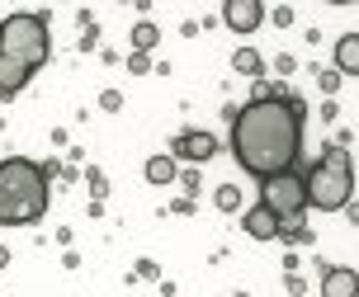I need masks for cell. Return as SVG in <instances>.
<instances>
[{
    "label": "cell",
    "instance_id": "obj_1",
    "mask_svg": "<svg viewBox=\"0 0 359 297\" xmlns=\"http://www.w3.org/2000/svg\"><path fill=\"white\" fill-rule=\"evenodd\" d=\"M227 146H232L236 165L260 184L274 175H288L303 151V99L274 95V99H251V104L232 109Z\"/></svg>",
    "mask_w": 359,
    "mask_h": 297
},
{
    "label": "cell",
    "instance_id": "obj_2",
    "mask_svg": "<svg viewBox=\"0 0 359 297\" xmlns=\"http://www.w3.org/2000/svg\"><path fill=\"white\" fill-rule=\"evenodd\" d=\"M53 57V34L43 15H10L0 38V99H15Z\"/></svg>",
    "mask_w": 359,
    "mask_h": 297
},
{
    "label": "cell",
    "instance_id": "obj_3",
    "mask_svg": "<svg viewBox=\"0 0 359 297\" xmlns=\"http://www.w3.org/2000/svg\"><path fill=\"white\" fill-rule=\"evenodd\" d=\"M48 165L29 156H5L0 160V227H34L48 217L53 189H48Z\"/></svg>",
    "mask_w": 359,
    "mask_h": 297
},
{
    "label": "cell",
    "instance_id": "obj_4",
    "mask_svg": "<svg viewBox=\"0 0 359 297\" xmlns=\"http://www.w3.org/2000/svg\"><path fill=\"white\" fill-rule=\"evenodd\" d=\"M307 184V203L317 212H341L355 203V160L345 151V141H331L322 151V160L303 175Z\"/></svg>",
    "mask_w": 359,
    "mask_h": 297
},
{
    "label": "cell",
    "instance_id": "obj_5",
    "mask_svg": "<svg viewBox=\"0 0 359 297\" xmlns=\"http://www.w3.org/2000/svg\"><path fill=\"white\" fill-rule=\"evenodd\" d=\"M260 203H265L269 212H279L284 217V227L288 222H298L303 217V208H307V184H303V175H274V179H265L260 184Z\"/></svg>",
    "mask_w": 359,
    "mask_h": 297
},
{
    "label": "cell",
    "instance_id": "obj_6",
    "mask_svg": "<svg viewBox=\"0 0 359 297\" xmlns=\"http://www.w3.org/2000/svg\"><path fill=\"white\" fill-rule=\"evenodd\" d=\"M170 156L189 160V165H203V160L217 156V137H213V132H203V127H189V132H180V137L170 141Z\"/></svg>",
    "mask_w": 359,
    "mask_h": 297
},
{
    "label": "cell",
    "instance_id": "obj_7",
    "mask_svg": "<svg viewBox=\"0 0 359 297\" xmlns=\"http://www.w3.org/2000/svg\"><path fill=\"white\" fill-rule=\"evenodd\" d=\"M241 231H246L251 241H279V236H284V217L269 212L265 203H255V208H246V217H241Z\"/></svg>",
    "mask_w": 359,
    "mask_h": 297
},
{
    "label": "cell",
    "instance_id": "obj_8",
    "mask_svg": "<svg viewBox=\"0 0 359 297\" xmlns=\"http://www.w3.org/2000/svg\"><path fill=\"white\" fill-rule=\"evenodd\" d=\"M222 19H227L232 34H255V29L265 24V5H260V0H227V5H222Z\"/></svg>",
    "mask_w": 359,
    "mask_h": 297
},
{
    "label": "cell",
    "instance_id": "obj_9",
    "mask_svg": "<svg viewBox=\"0 0 359 297\" xmlns=\"http://www.w3.org/2000/svg\"><path fill=\"white\" fill-rule=\"evenodd\" d=\"M322 297H359V274L345 264H326L322 269Z\"/></svg>",
    "mask_w": 359,
    "mask_h": 297
},
{
    "label": "cell",
    "instance_id": "obj_10",
    "mask_svg": "<svg viewBox=\"0 0 359 297\" xmlns=\"http://www.w3.org/2000/svg\"><path fill=\"white\" fill-rule=\"evenodd\" d=\"M336 71L341 76H359V34H345L336 43Z\"/></svg>",
    "mask_w": 359,
    "mask_h": 297
},
{
    "label": "cell",
    "instance_id": "obj_11",
    "mask_svg": "<svg viewBox=\"0 0 359 297\" xmlns=\"http://www.w3.org/2000/svg\"><path fill=\"white\" fill-rule=\"evenodd\" d=\"M142 175H147V184H175L180 165H175V156H151L142 165Z\"/></svg>",
    "mask_w": 359,
    "mask_h": 297
},
{
    "label": "cell",
    "instance_id": "obj_12",
    "mask_svg": "<svg viewBox=\"0 0 359 297\" xmlns=\"http://www.w3.org/2000/svg\"><path fill=\"white\" fill-rule=\"evenodd\" d=\"M128 43H133V53H147V57H151V48L161 43V29H156L151 19H142V24H133V34H128Z\"/></svg>",
    "mask_w": 359,
    "mask_h": 297
},
{
    "label": "cell",
    "instance_id": "obj_13",
    "mask_svg": "<svg viewBox=\"0 0 359 297\" xmlns=\"http://www.w3.org/2000/svg\"><path fill=\"white\" fill-rule=\"evenodd\" d=\"M232 67L241 71V76H251V81H265V57L255 53V48H236Z\"/></svg>",
    "mask_w": 359,
    "mask_h": 297
},
{
    "label": "cell",
    "instance_id": "obj_14",
    "mask_svg": "<svg viewBox=\"0 0 359 297\" xmlns=\"http://www.w3.org/2000/svg\"><path fill=\"white\" fill-rule=\"evenodd\" d=\"M213 203H217L222 212H236V208H241V184H217Z\"/></svg>",
    "mask_w": 359,
    "mask_h": 297
},
{
    "label": "cell",
    "instance_id": "obj_15",
    "mask_svg": "<svg viewBox=\"0 0 359 297\" xmlns=\"http://www.w3.org/2000/svg\"><path fill=\"white\" fill-rule=\"evenodd\" d=\"M341 81H345V76H341L336 67H331V71H317V85H322V95H336V90H341Z\"/></svg>",
    "mask_w": 359,
    "mask_h": 297
},
{
    "label": "cell",
    "instance_id": "obj_16",
    "mask_svg": "<svg viewBox=\"0 0 359 297\" xmlns=\"http://www.w3.org/2000/svg\"><path fill=\"white\" fill-rule=\"evenodd\" d=\"M128 71H133V76H147V71H151V57H147V53H133V57H128Z\"/></svg>",
    "mask_w": 359,
    "mask_h": 297
},
{
    "label": "cell",
    "instance_id": "obj_17",
    "mask_svg": "<svg viewBox=\"0 0 359 297\" xmlns=\"http://www.w3.org/2000/svg\"><path fill=\"white\" fill-rule=\"evenodd\" d=\"M100 109L118 113V109H123V95H118V90H104V95H100Z\"/></svg>",
    "mask_w": 359,
    "mask_h": 297
},
{
    "label": "cell",
    "instance_id": "obj_18",
    "mask_svg": "<svg viewBox=\"0 0 359 297\" xmlns=\"http://www.w3.org/2000/svg\"><path fill=\"white\" fill-rule=\"evenodd\" d=\"M180 184H184V198H194V193H198V170H184Z\"/></svg>",
    "mask_w": 359,
    "mask_h": 297
},
{
    "label": "cell",
    "instance_id": "obj_19",
    "mask_svg": "<svg viewBox=\"0 0 359 297\" xmlns=\"http://www.w3.org/2000/svg\"><path fill=\"white\" fill-rule=\"evenodd\" d=\"M104 189H109V184H104V175H100V170H90V193H95V203L104 198Z\"/></svg>",
    "mask_w": 359,
    "mask_h": 297
},
{
    "label": "cell",
    "instance_id": "obj_20",
    "mask_svg": "<svg viewBox=\"0 0 359 297\" xmlns=\"http://www.w3.org/2000/svg\"><path fill=\"white\" fill-rule=\"evenodd\" d=\"M170 208H175L180 217H189V212H194V198H175V203H170Z\"/></svg>",
    "mask_w": 359,
    "mask_h": 297
},
{
    "label": "cell",
    "instance_id": "obj_21",
    "mask_svg": "<svg viewBox=\"0 0 359 297\" xmlns=\"http://www.w3.org/2000/svg\"><path fill=\"white\" fill-rule=\"evenodd\" d=\"M288 293H293V297H303V293H307V283L298 279V274H288Z\"/></svg>",
    "mask_w": 359,
    "mask_h": 297
},
{
    "label": "cell",
    "instance_id": "obj_22",
    "mask_svg": "<svg viewBox=\"0 0 359 297\" xmlns=\"http://www.w3.org/2000/svg\"><path fill=\"white\" fill-rule=\"evenodd\" d=\"M274 24H293V5H279L274 10Z\"/></svg>",
    "mask_w": 359,
    "mask_h": 297
},
{
    "label": "cell",
    "instance_id": "obj_23",
    "mask_svg": "<svg viewBox=\"0 0 359 297\" xmlns=\"http://www.w3.org/2000/svg\"><path fill=\"white\" fill-rule=\"evenodd\" d=\"M345 212H350V222H359V198H355V203H350Z\"/></svg>",
    "mask_w": 359,
    "mask_h": 297
},
{
    "label": "cell",
    "instance_id": "obj_24",
    "mask_svg": "<svg viewBox=\"0 0 359 297\" xmlns=\"http://www.w3.org/2000/svg\"><path fill=\"white\" fill-rule=\"evenodd\" d=\"M5 264H10V250H5V245H0V269H5Z\"/></svg>",
    "mask_w": 359,
    "mask_h": 297
},
{
    "label": "cell",
    "instance_id": "obj_25",
    "mask_svg": "<svg viewBox=\"0 0 359 297\" xmlns=\"http://www.w3.org/2000/svg\"><path fill=\"white\" fill-rule=\"evenodd\" d=\"M0 38H5V19H0Z\"/></svg>",
    "mask_w": 359,
    "mask_h": 297
},
{
    "label": "cell",
    "instance_id": "obj_26",
    "mask_svg": "<svg viewBox=\"0 0 359 297\" xmlns=\"http://www.w3.org/2000/svg\"><path fill=\"white\" fill-rule=\"evenodd\" d=\"M236 297H246V293H236Z\"/></svg>",
    "mask_w": 359,
    "mask_h": 297
}]
</instances>
